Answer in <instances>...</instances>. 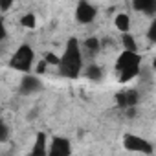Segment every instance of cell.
<instances>
[{
	"instance_id": "obj_1",
	"label": "cell",
	"mask_w": 156,
	"mask_h": 156,
	"mask_svg": "<svg viewBox=\"0 0 156 156\" xmlns=\"http://www.w3.org/2000/svg\"><path fill=\"white\" fill-rule=\"evenodd\" d=\"M59 73L66 79H77L83 72V46L75 37H70L64 44V51L59 59Z\"/></svg>"
},
{
	"instance_id": "obj_2",
	"label": "cell",
	"mask_w": 156,
	"mask_h": 156,
	"mask_svg": "<svg viewBox=\"0 0 156 156\" xmlns=\"http://www.w3.org/2000/svg\"><path fill=\"white\" fill-rule=\"evenodd\" d=\"M141 70V55L138 51L123 50L116 61V72L119 75V83H129L134 77H138Z\"/></svg>"
},
{
	"instance_id": "obj_3",
	"label": "cell",
	"mask_w": 156,
	"mask_h": 156,
	"mask_svg": "<svg viewBox=\"0 0 156 156\" xmlns=\"http://www.w3.org/2000/svg\"><path fill=\"white\" fill-rule=\"evenodd\" d=\"M33 62H35V51L30 44H20L15 53L11 55L9 59V68L17 70V72H24V73H30L31 68H33Z\"/></svg>"
},
{
	"instance_id": "obj_4",
	"label": "cell",
	"mask_w": 156,
	"mask_h": 156,
	"mask_svg": "<svg viewBox=\"0 0 156 156\" xmlns=\"http://www.w3.org/2000/svg\"><path fill=\"white\" fill-rule=\"evenodd\" d=\"M123 147L129 152H141V154H151L152 152V145L138 134H125L123 136Z\"/></svg>"
},
{
	"instance_id": "obj_5",
	"label": "cell",
	"mask_w": 156,
	"mask_h": 156,
	"mask_svg": "<svg viewBox=\"0 0 156 156\" xmlns=\"http://www.w3.org/2000/svg\"><path fill=\"white\" fill-rule=\"evenodd\" d=\"M98 17V9L94 4H90L88 0H79L75 8V20L81 24H90Z\"/></svg>"
},
{
	"instance_id": "obj_6",
	"label": "cell",
	"mask_w": 156,
	"mask_h": 156,
	"mask_svg": "<svg viewBox=\"0 0 156 156\" xmlns=\"http://www.w3.org/2000/svg\"><path fill=\"white\" fill-rule=\"evenodd\" d=\"M42 88H44L42 81L39 79V75H33V73H24V77L20 79V87H19L22 96H33L41 92Z\"/></svg>"
},
{
	"instance_id": "obj_7",
	"label": "cell",
	"mask_w": 156,
	"mask_h": 156,
	"mask_svg": "<svg viewBox=\"0 0 156 156\" xmlns=\"http://www.w3.org/2000/svg\"><path fill=\"white\" fill-rule=\"evenodd\" d=\"M48 154H50V156H70V154H72L70 140H68V138H62V136H55V138L50 141Z\"/></svg>"
},
{
	"instance_id": "obj_8",
	"label": "cell",
	"mask_w": 156,
	"mask_h": 156,
	"mask_svg": "<svg viewBox=\"0 0 156 156\" xmlns=\"http://www.w3.org/2000/svg\"><path fill=\"white\" fill-rule=\"evenodd\" d=\"M116 101L119 107H125V108H132L138 101H140V94L138 90H125V92H119L116 96Z\"/></svg>"
},
{
	"instance_id": "obj_9",
	"label": "cell",
	"mask_w": 156,
	"mask_h": 156,
	"mask_svg": "<svg viewBox=\"0 0 156 156\" xmlns=\"http://www.w3.org/2000/svg\"><path fill=\"white\" fill-rule=\"evenodd\" d=\"M132 8L143 15L156 17V0H132Z\"/></svg>"
},
{
	"instance_id": "obj_10",
	"label": "cell",
	"mask_w": 156,
	"mask_h": 156,
	"mask_svg": "<svg viewBox=\"0 0 156 156\" xmlns=\"http://www.w3.org/2000/svg\"><path fill=\"white\" fill-rule=\"evenodd\" d=\"M31 156H46L48 154V138L44 132H39L37 134V140H35V145L30 152Z\"/></svg>"
},
{
	"instance_id": "obj_11",
	"label": "cell",
	"mask_w": 156,
	"mask_h": 156,
	"mask_svg": "<svg viewBox=\"0 0 156 156\" xmlns=\"http://www.w3.org/2000/svg\"><path fill=\"white\" fill-rule=\"evenodd\" d=\"M114 24H116V28H118L119 31H123V33H129V30H130V19H129L127 13H119V15L116 17V20H114Z\"/></svg>"
},
{
	"instance_id": "obj_12",
	"label": "cell",
	"mask_w": 156,
	"mask_h": 156,
	"mask_svg": "<svg viewBox=\"0 0 156 156\" xmlns=\"http://www.w3.org/2000/svg\"><path fill=\"white\" fill-rule=\"evenodd\" d=\"M85 73H87V77L90 81H101L103 79V68L98 66V64H88Z\"/></svg>"
},
{
	"instance_id": "obj_13",
	"label": "cell",
	"mask_w": 156,
	"mask_h": 156,
	"mask_svg": "<svg viewBox=\"0 0 156 156\" xmlns=\"http://www.w3.org/2000/svg\"><path fill=\"white\" fill-rule=\"evenodd\" d=\"M83 50H87L90 55H96V53H98V50H99V41H98L96 37H90V39L83 44Z\"/></svg>"
},
{
	"instance_id": "obj_14",
	"label": "cell",
	"mask_w": 156,
	"mask_h": 156,
	"mask_svg": "<svg viewBox=\"0 0 156 156\" xmlns=\"http://www.w3.org/2000/svg\"><path fill=\"white\" fill-rule=\"evenodd\" d=\"M123 48L125 50H130V51H138V46H136V41L130 33H123Z\"/></svg>"
},
{
	"instance_id": "obj_15",
	"label": "cell",
	"mask_w": 156,
	"mask_h": 156,
	"mask_svg": "<svg viewBox=\"0 0 156 156\" xmlns=\"http://www.w3.org/2000/svg\"><path fill=\"white\" fill-rule=\"evenodd\" d=\"M147 39L152 42V44H156V19L149 24V28H147Z\"/></svg>"
},
{
	"instance_id": "obj_16",
	"label": "cell",
	"mask_w": 156,
	"mask_h": 156,
	"mask_svg": "<svg viewBox=\"0 0 156 156\" xmlns=\"http://www.w3.org/2000/svg\"><path fill=\"white\" fill-rule=\"evenodd\" d=\"M20 24L26 26V28H35V24H37L35 15H24V17L20 19Z\"/></svg>"
},
{
	"instance_id": "obj_17",
	"label": "cell",
	"mask_w": 156,
	"mask_h": 156,
	"mask_svg": "<svg viewBox=\"0 0 156 156\" xmlns=\"http://www.w3.org/2000/svg\"><path fill=\"white\" fill-rule=\"evenodd\" d=\"M8 134H9L8 125L2 123V125H0V141H8Z\"/></svg>"
},
{
	"instance_id": "obj_18",
	"label": "cell",
	"mask_w": 156,
	"mask_h": 156,
	"mask_svg": "<svg viewBox=\"0 0 156 156\" xmlns=\"http://www.w3.org/2000/svg\"><path fill=\"white\" fill-rule=\"evenodd\" d=\"M13 2H15V0H0V9H2V11H8V9L13 6Z\"/></svg>"
}]
</instances>
